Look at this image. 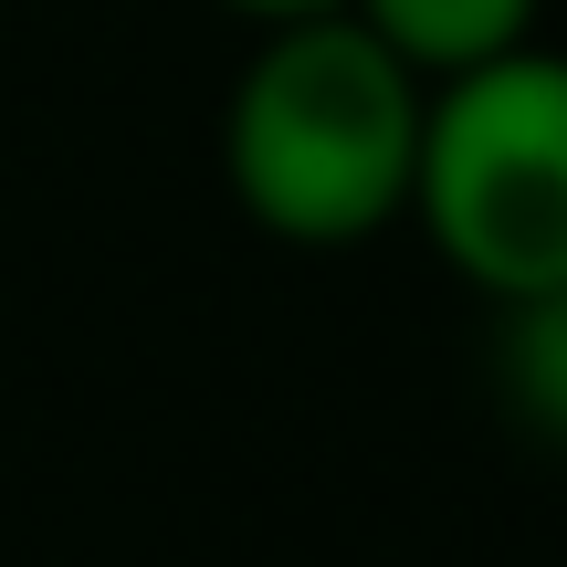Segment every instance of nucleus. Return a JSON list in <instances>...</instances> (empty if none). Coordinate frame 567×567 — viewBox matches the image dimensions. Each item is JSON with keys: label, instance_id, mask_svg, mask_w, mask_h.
<instances>
[{"label": "nucleus", "instance_id": "obj_5", "mask_svg": "<svg viewBox=\"0 0 567 567\" xmlns=\"http://www.w3.org/2000/svg\"><path fill=\"white\" fill-rule=\"evenodd\" d=\"M231 11H252V21H295V11H337V0H231Z\"/></svg>", "mask_w": 567, "mask_h": 567}, {"label": "nucleus", "instance_id": "obj_4", "mask_svg": "<svg viewBox=\"0 0 567 567\" xmlns=\"http://www.w3.org/2000/svg\"><path fill=\"white\" fill-rule=\"evenodd\" d=\"M494 379H505L515 421L567 442V274L505 295V326H494Z\"/></svg>", "mask_w": 567, "mask_h": 567}, {"label": "nucleus", "instance_id": "obj_1", "mask_svg": "<svg viewBox=\"0 0 567 567\" xmlns=\"http://www.w3.org/2000/svg\"><path fill=\"white\" fill-rule=\"evenodd\" d=\"M421 95L431 84L368 32L358 11H295L264 21V53L243 63L221 116L231 200L274 243L337 252L368 243L410 210V158H421Z\"/></svg>", "mask_w": 567, "mask_h": 567}, {"label": "nucleus", "instance_id": "obj_3", "mask_svg": "<svg viewBox=\"0 0 567 567\" xmlns=\"http://www.w3.org/2000/svg\"><path fill=\"white\" fill-rule=\"evenodd\" d=\"M347 11H358L421 84L473 74V63H494V53H515V42H536V0H347Z\"/></svg>", "mask_w": 567, "mask_h": 567}, {"label": "nucleus", "instance_id": "obj_2", "mask_svg": "<svg viewBox=\"0 0 567 567\" xmlns=\"http://www.w3.org/2000/svg\"><path fill=\"white\" fill-rule=\"evenodd\" d=\"M410 221L494 305L567 274V53L515 42V53L431 84Z\"/></svg>", "mask_w": 567, "mask_h": 567}]
</instances>
